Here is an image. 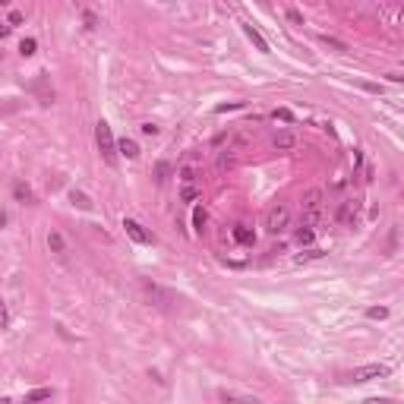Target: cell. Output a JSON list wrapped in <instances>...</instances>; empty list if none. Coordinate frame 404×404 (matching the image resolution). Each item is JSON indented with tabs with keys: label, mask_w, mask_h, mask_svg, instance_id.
Segmentation results:
<instances>
[{
	"label": "cell",
	"mask_w": 404,
	"mask_h": 404,
	"mask_svg": "<svg viewBox=\"0 0 404 404\" xmlns=\"http://www.w3.org/2000/svg\"><path fill=\"white\" fill-rule=\"evenodd\" d=\"M10 325V313H6V303L0 300V329H6Z\"/></svg>",
	"instance_id": "cell-26"
},
{
	"label": "cell",
	"mask_w": 404,
	"mask_h": 404,
	"mask_svg": "<svg viewBox=\"0 0 404 404\" xmlns=\"http://www.w3.org/2000/svg\"><path fill=\"white\" fill-rule=\"evenodd\" d=\"M177 174H180V183H196V180H199V171H196V165H183Z\"/></svg>",
	"instance_id": "cell-14"
},
{
	"label": "cell",
	"mask_w": 404,
	"mask_h": 404,
	"mask_svg": "<svg viewBox=\"0 0 404 404\" xmlns=\"http://www.w3.org/2000/svg\"><path fill=\"white\" fill-rule=\"evenodd\" d=\"M325 250H319V246H313V250H306V253H300L297 256V262H306V259H322Z\"/></svg>",
	"instance_id": "cell-21"
},
{
	"label": "cell",
	"mask_w": 404,
	"mask_h": 404,
	"mask_svg": "<svg viewBox=\"0 0 404 404\" xmlns=\"http://www.w3.org/2000/svg\"><path fill=\"white\" fill-rule=\"evenodd\" d=\"M95 139H98L101 158H105L108 165L114 168V165H117V139H114V133H111L108 120H98V123H95Z\"/></svg>",
	"instance_id": "cell-1"
},
{
	"label": "cell",
	"mask_w": 404,
	"mask_h": 404,
	"mask_svg": "<svg viewBox=\"0 0 404 404\" xmlns=\"http://www.w3.org/2000/svg\"><path fill=\"white\" fill-rule=\"evenodd\" d=\"M385 376H392L389 363H369V366H360L354 373H347L341 382H373V379H385Z\"/></svg>",
	"instance_id": "cell-2"
},
{
	"label": "cell",
	"mask_w": 404,
	"mask_h": 404,
	"mask_svg": "<svg viewBox=\"0 0 404 404\" xmlns=\"http://www.w3.org/2000/svg\"><path fill=\"white\" fill-rule=\"evenodd\" d=\"M300 209H303V212H319V209H322V190H319V186H313V190L303 193Z\"/></svg>",
	"instance_id": "cell-5"
},
{
	"label": "cell",
	"mask_w": 404,
	"mask_h": 404,
	"mask_svg": "<svg viewBox=\"0 0 404 404\" xmlns=\"http://www.w3.org/2000/svg\"><path fill=\"white\" fill-rule=\"evenodd\" d=\"M228 168H234V155H231V149L218 152V171H228Z\"/></svg>",
	"instance_id": "cell-17"
},
{
	"label": "cell",
	"mask_w": 404,
	"mask_h": 404,
	"mask_svg": "<svg viewBox=\"0 0 404 404\" xmlns=\"http://www.w3.org/2000/svg\"><path fill=\"white\" fill-rule=\"evenodd\" d=\"M354 215H357V202H345V205H341V212H338V218L341 221H350Z\"/></svg>",
	"instance_id": "cell-19"
},
{
	"label": "cell",
	"mask_w": 404,
	"mask_h": 404,
	"mask_svg": "<svg viewBox=\"0 0 404 404\" xmlns=\"http://www.w3.org/2000/svg\"><path fill=\"white\" fill-rule=\"evenodd\" d=\"M322 41H325V45H329L332 51H347V45H345V41H338V38H329V35H322Z\"/></svg>",
	"instance_id": "cell-23"
},
{
	"label": "cell",
	"mask_w": 404,
	"mask_h": 404,
	"mask_svg": "<svg viewBox=\"0 0 404 404\" xmlns=\"http://www.w3.org/2000/svg\"><path fill=\"white\" fill-rule=\"evenodd\" d=\"M10 29H13V25H0V38H6V35H10Z\"/></svg>",
	"instance_id": "cell-33"
},
{
	"label": "cell",
	"mask_w": 404,
	"mask_h": 404,
	"mask_svg": "<svg viewBox=\"0 0 404 404\" xmlns=\"http://www.w3.org/2000/svg\"><path fill=\"white\" fill-rule=\"evenodd\" d=\"M123 228H126V234H130L136 243H152V234L149 231H142L139 221H133V218H123Z\"/></svg>",
	"instance_id": "cell-6"
},
{
	"label": "cell",
	"mask_w": 404,
	"mask_h": 404,
	"mask_svg": "<svg viewBox=\"0 0 404 404\" xmlns=\"http://www.w3.org/2000/svg\"><path fill=\"white\" fill-rule=\"evenodd\" d=\"M275 149H281V152H288V149H294L297 145V136L290 133V130H281V133H275Z\"/></svg>",
	"instance_id": "cell-8"
},
{
	"label": "cell",
	"mask_w": 404,
	"mask_h": 404,
	"mask_svg": "<svg viewBox=\"0 0 404 404\" xmlns=\"http://www.w3.org/2000/svg\"><path fill=\"white\" fill-rule=\"evenodd\" d=\"M288 221H290V209L285 202H275L269 212H265V231H269V234H281V231L288 228Z\"/></svg>",
	"instance_id": "cell-3"
},
{
	"label": "cell",
	"mask_w": 404,
	"mask_h": 404,
	"mask_svg": "<svg viewBox=\"0 0 404 404\" xmlns=\"http://www.w3.org/2000/svg\"><path fill=\"white\" fill-rule=\"evenodd\" d=\"M155 171H158V180H165V177L171 174V165H168V161H161V165L155 168Z\"/></svg>",
	"instance_id": "cell-28"
},
{
	"label": "cell",
	"mask_w": 404,
	"mask_h": 404,
	"mask_svg": "<svg viewBox=\"0 0 404 404\" xmlns=\"http://www.w3.org/2000/svg\"><path fill=\"white\" fill-rule=\"evenodd\" d=\"M48 246H51V253H57V256H66V240L60 231H51L48 234Z\"/></svg>",
	"instance_id": "cell-10"
},
{
	"label": "cell",
	"mask_w": 404,
	"mask_h": 404,
	"mask_svg": "<svg viewBox=\"0 0 404 404\" xmlns=\"http://www.w3.org/2000/svg\"><path fill=\"white\" fill-rule=\"evenodd\" d=\"M13 3V0H0V6H10Z\"/></svg>",
	"instance_id": "cell-35"
},
{
	"label": "cell",
	"mask_w": 404,
	"mask_h": 404,
	"mask_svg": "<svg viewBox=\"0 0 404 404\" xmlns=\"http://www.w3.org/2000/svg\"><path fill=\"white\" fill-rule=\"evenodd\" d=\"M275 120H285V123H290V120H294V111H288V108H278V111H275Z\"/></svg>",
	"instance_id": "cell-24"
},
{
	"label": "cell",
	"mask_w": 404,
	"mask_h": 404,
	"mask_svg": "<svg viewBox=\"0 0 404 404\" xmlns=\"http://www.w3.org/2000/svg\"><path fill=\"white\" fill-rule=\"evenodd\" d=\"M234 240H237V243H240V246H253V243H256V234H253V231H250V228H243V225H237V228H234Z\"/></svg>",
	"instance_id": "cell-11"
},
{
	"label": "cell",
	"mask_w": 404,
	"mask_h": 404,
	"mask_svg": "<svg viewBox=\"0 0 404 404\" xmlns=\"http://www.w3.org/2000/svg\"><path fill=\"white\" fill-rule=\"evenodd\" d=\"M35 48H38V41H35V38H22L19 54H22V57H32V54H35Z\"/></svg>",
	"instance_id": "cell-18"
},
{
	"label": "cell",
	"mask_w": 404,
	"mask_h": 404,
	"mask_svg": "<svg viewBox=\"0 0 404 404\" xmlns=\"http://www.w3.org/2000/svg\"><path fill=\"white\" fill-rule=\"evenodd\" d=\"M205 221H209V212H205V209H202V205H196V209H193V228H196V231H199V234H202V228H205Z\"/></svg>",
	"instance_id": "cell-15"
},
{
	"label": "cell",
	"mask_w": 404,
	"mask_h": 404,
	"mask_svg": "<svg viewBox=\"0 0 404 404\" xmlns=\"http://www.w3.org/2000/svg\"><path fill=\"white\" fill-rule=\"evenodd\" d=\"M142 133L145 136H158V126H155V123H142Z\"/></svg>",
	"instance_id": "cell-30"
},
{
	"label": "cell",
	"mask_w": 404,
	"mask_h": 404,
	"mask_svg": "<svg viewBox=\"0 0 404 404\" xmlns=\"http://www.w3.org/2000/svg\"><path fill=\"white\" fill-rule=\"evenodd\" d=\"M243 35H246V38H250L253 45H256V51H262V54H269V41H265V38L259 35V32L253 29V25H246V22H243Z\"/></svg>",
	"instance_id": "cell-9"
},
{
	"label": "cell",
	"mask_w": 404,
	"mask_h": 404,
	"mask_svg": "<svg viewBox=\"0 0 404 404\" xmlns=\"http://www.w3.org/2000/svg\"><path fill=\"white\" fill-rule=\"evenodd\" d=\"M82 19H85V25H89V29H95V25H98V19H95V13H82Z\"/></svg>",
	"instance_id": "cell-29"
},
{
	"label": "cell",
	"mask_w": 404,
	"mask_h": 404,
	"mask_svg": "<svg viewBox=\"0 0 404 404\" xmlns=\"http://www.w3.org/2000/svg\"><path fill=\"white\" fill-rule=\"evenodd\" d=\"M6 225V212H0V228H3Z\"/></svg>",
	"instance_id": "cell-34"
},
{
	"label": "cell",
	"mask_w": 404,
	"mask_h": 404,
	"mask_svg": "<svg viewBox=\"0 0 404 404\" xmlns=\"http://www.w3.org/2000/svg\"><path fill=\"white\" fill-rule=\"evenodd\" d=\"M70 202L76 205V209H85V212H89L92 205H95V202H92V199H89V196H85L82 190H70Z\"/></svg>",
	"instance_id": "cell-13"
},
{
	"label": "cell",
	"mask_w": 404,
	"mask_h": 404,
	"mask_svg": "<svg viewBox=\"0 0 404 404\" xmlns=\"http://www.w3.org/2000/svg\"><path fill=\"white\" fill-rule=\"evenodd\" d=\"M51 395H54V392H51V389H32L29 395H25V398H29V401H48Z\"/></svg>",
	"instance_id": "cell-20"
},
{
	"label": "cell",
	"mask_w": 404,
	"mask_h": 404,
	"mask_svg": "<svg viewBox=\"0 0 404 404\" xmlns=\"http://www.w3.org/2000/svg\"><path fill=\"white\" fill-rule=\"evenodd\" d=\"M117 155H126V158H139V145L133 139H120L117 142Z\"/></svg>",
	"instance_id": "cell-12"
},
{
	"label": "cell",
	"mask_w": 404,
	"mask_h": 404,
	"mask_svg": "<svg viewBox=\"0 0 404 404\" xmlns=\"http://www.w3.org/2000/svg\"><path fill=\"white\" fill-rule=\"evenodd\" d=\"M297 243H313V231L300 228V231H297Z\"/></svg>",
	"instance_id": "cell-25"
},
{
	"label": "cell",
	"mask_w": 404,
	"mask_h": 404,
	"mask_svg": "<svg viewBox=\"0 0 404 404\" xmlns=\"http://www.w3.org/2000/svg\"><path fill=\"white\" fill-rule=\"evenodd\" d=\"M13 196H16V199H19V202H32V190H29V186L22 183V180H19V183L13 186Z\"/></svg>",
	"instance_id": "cell-16"
},
{
	"label": "cell",
	"mask_w": 404,
	"mask_h": 404,
	"mask_svg": "<svg viewBox=\"0 0 404 404\" xmlns=\"http://www.w3.org/2000/svg\"><path fill=\"white\" fill-rule=\"evenodd\" d=\"M142 290H145V297H149L155 306H174V303H180V297H177V294H171V290L158 288V285H152V281H142Z\"/></svg>",
	"instance_id": "cell-4"
},
{
	"label": "cell",
	"mask_w": 404,
	"mask_h": 404,
	"mask_svg": "<svg viewBox=\"0 0 404 404\" xmlns=\"http://www.w3.org/2000/svg\"><path fill=\"white\" fill-rule=\"evenodd\" d=\"M202 196V183H180V202H196Z\"/></svg>",
	"instance_id": "cell-7"
},
{
	"label": "cell",
	"mask_w": 404,
	"mask_h": 404,
	"mask_svg": "<svg viewBox=\"0 0 404 404\" xmlns=\"http://www.w3.org/2000/svg\"><path fill=\"white\" fill-rule=\"evenodd\" d=\"M237 108H243V101H228V105L218 108V114H228V111H237Z\"/></svg>",
	"instance_id": "cell-27"
},
{
	"label": "cell",
	"mask_w": 404,
	"mask_h": 404,
	"mask_svg": "<svg viewBox=\"0 0 404 404\" xmlns=\"http://www.w3.org/2000/svg\"><path fill=\"white\" fill-rule=\"evenodd\" d=\"M366 316H369V319H385V316H389V309H385V306H369Z\"/></svg>",
	"instance_id": "cell-22"
},
{
	"label": "cell",
	"mask_w": 404,
	"mask_h": 404,
	"mask_svg": "<svg viewBox=\"0 0 404 404\" xmlns=\"http://www.w3.org/2000/svg\"><path fill=\"white\" fill-rule=\"evenodd\" d=\"M288 19H290V22H297V25H300V22H303V16H300L297 10H288Z\"/></svg>",
	"instance_id": "cell-32"
},
{
	"label": "cell",
	"mask_w": 404,
	"mask_h": 404,
	"mask_svg": "<svg viewBox=\"0 0 404 404\" xmlns=\"http://www.w3.org/2000/svg\"><path fill=\"white\" fill-rule=\"evenodd\" d=\"M22 19H25V16H22L19 10H13V13H10V25H19Z\"/></svg>",
	"instance_id": "cell-31"
}]
</instances>
